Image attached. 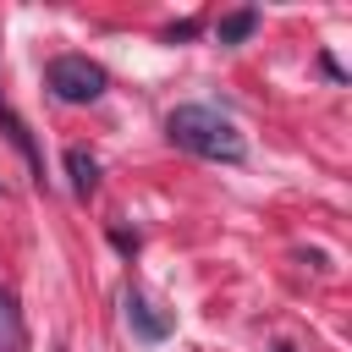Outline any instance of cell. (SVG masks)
<instances>
[{
	"label": "cell",
	"instance_id": "obj_3",
	"mask_svg": "<svg viewBox=\"0 0 352 352\" xmlns=\"http://www.w3.org/2000/svg\"><path fill=\"white\" fill-rule=\"evenodd\" d=\"M126 324H132L143 341H165V336H170V319L154 314V302H148L143 292H126Z\"/></svg>",
	"mask_w": 352,
	"mask_h": 352
},
{
	"label": "cell",
	"instance_id": "obj_1",
	"mask_svg": "<svg viewBox=\"0 0 352 352\" xmlns=\"http://www.w3.org/2000/svg\"><path fill=\"white\" fill-rule=\"evenodd\" d=\"M165 132H170L176 148H187L198 160H226V165L242 160V132L220 110H209V104H176L165 116Z\"/></svg>",
	"mask_w": 352,
	"mask_h": 352
},
{
	"label": "cell",
	"instance_id": "obj_7",
	"mask_svg": "<svg viewBox=\"0 0 352 352\" xmlns=\"http://www.w3.org/2000/svg\"><path fill=\"white\" fill-rule=\"evenodd\" d=\"M253 28H258V11L248 6V11H231V16H220V28H214V33H220V44H242Z\"/></svg>",
	"mask_w": 352,
	"mask_h": 352
},
{
	"label": "cell",
	"instance_id": "obj_5",
	"mask_svg": "<svg viewBox=\"0 0 352 352\" xmlns=\"http://www.w3.org/2000/svg\"><path fill=\"white\" fill-rule=\"evenodd\" d=\"M0 126H6V138H11L16 148H22V160H28V170H44V165H38V148H33V132L22 126V116H16V110H11L6 99H0Z\"/></svg>",
	"mask_w": 352,
	"mask_h": 352
},
{
	"label": "cell",
	"instance_id": "obj_2",
	"mask_svg": "<svg viewBox=\"0 0 352 352\" xmlns=\"http://www.w3.org/2000/svg\"><path fill=\"white\" fill-rule=\"evenodd\" d=\"M44 77H50L55 99H66V104H94V99L110 88L104 66H99V60H88V55H55V60L44 66Z\"/></svg>",
	"mask_w": 352,
	"mask_h": 352
},
{
	"label": "cell",
	"instance_id": "obj_6",
	"mask_svg": "<svg viewBox=\"0 0 352 352\" xmlns=\"http://www.w3.org/2000/svg\"><path fill=\"white\" fill-rule=\"evenodd\" d=\"M66 170H72V187H77L82 198L99 187V160H94V154H82V148H66Z\"/></svg>",
	"mask_w": 352,
	"mask_h": 352
},
{
	"label": "cell",
	"instance_id": "obj_4",
	"mask_svg": "<svg viewBox=\"0 0 352 352\" xmlns=\"http://www.w3.org/2000/svg\"><path fill=\"white\" fill-rule=\"evenodd\" d=\"M28 330H22V314H16V297L0 286V352H22Z\"/></svg>",
	"mask_w": 352,
	"mask_h": 352
}]
</instances>
